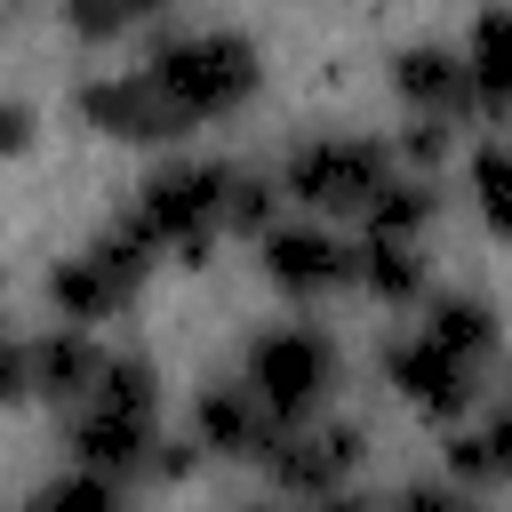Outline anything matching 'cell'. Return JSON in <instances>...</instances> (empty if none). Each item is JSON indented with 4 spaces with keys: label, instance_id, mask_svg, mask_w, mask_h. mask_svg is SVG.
<instances>
[{
    "label": "cell",
    "instance_id": "6da1fadb",
    "mask_svg": "<svg viewBox=\"0 0 512 512\" xmlns=\"http://www.w3.org/2000/svg\"><path fill=\"white\" fill-rule=\"evenodd\" d=\"M136 72H144V80L160 88V104L192 128V120L240 112V104L264 88V48H256L248 32H232V24H176V32H160V40L144 48Z\"/></svg>",
    "mask_w": 512,
    "mask_h": 512
},
{
    "label": "cell",
    "instance_id": "7a4b0ae2",
    "mask_svg": "<svg viewBox=\"0 0 512 512\" xmlns=\"http://www.w3.org/2000/svg\"><path fill=\"white\" fill-rule=\"evenodd\" d=\"M64 448H72L80 472H104V480L128 488L152 464V448H160V368L144 352H104V376L72 408Z\"/></svg>",
    "mask_w": 512,
    "mask_h": 512
},
{
    "label": "cell",
    "instance_id": "3957f363",
    "mask_svg": "<svg viewBox=\"0 0 512 512\" xmlns=\"http://www.w3.org/2000/svg\"><path fill=\"white\" fill-rule=\"evenodd\" d=\"M240 160H160L136 200L120 208V232L144 256H176V264H208L224 240V200H232Z\"/></svg>",
    "mask_w": 512,
    "mask_h": 512
},
{
    "label": "cell",
    "instance_id": "277c9868",
    "mask_svg": "<svg viewBox=\"0 0 512 512\" xmlns=\"http://www.w3.org/2000/svg\"><path fill=\"white\" fill-rule=\"evenodd\" d=\"M392 176H400L392 144H384V136H360V128H312V136H296V144L280 152V168H272L280 200L312 208V224L352 216V208L368 216V200H376Z\"/></svg>",
    "mask_w": 512,
    "mask_h": 512
},
{
    "label": "cell",
    "instance_id": "5b68a950",
    "mask_svg": "<svg viewBox=\"0 0 512 512\" xmlns=\"http://www.w3.org/2000/svg\"><path fill=\"white\" fill-rule=\"evenodd\" d=\"M336 376H344L336 336H328V328H312V320H280V328H264V336L248 344V360H240V384L256 392V408H264L280 432H296V424L328 416Z\"/></svg>",
    "mask_w": 512,
    "mask_h": 512
},
{
    "label": "cell",
    "instance_id": "8992f818",
    "mask_svg": "<svg viewBox=\"0 0 512 512\" xmlns=\"http://www.w3.org/2000/svg\"><path fill=\"white\" fill-rule=\"evenodd\" d=\"M144 272H152V256L112 224V232H96V240H80L72 256H56L48 264V304H56V328H88L96 336V320H120L136 296H144Z\"/></svg>",
    "mask_w": 512,
    "mask_h": 512
},
{
    "label": "cell",
    "instance_id": "52a82bcc",
    "mask_svg": "<svg viewBox=\"0 0 512 512\" xmlns=\"http://www.w3.org/2000/svg\"><path fill=\"white\" fill-rule=\"evenodd\" d=\"M360 456H368V432H360L352 416H312V424H296V432L272 440L264 472H272L280 496H296V504H328L336 488H352Z\"/></svg>",
    "mask_w": 512,
    "mask_h": 512
},
{
    "label": "cell",
    "instance_id": "ba28073f",
    "mask_svg": "<svg viewBox=\"0 0 512 512\" xmlns=\"http://www.w3.org/2000/svg\"><path fill=\"white\" fill-rule=\"evenodd\" d=\"M384 384L424 416V424H464L472 416V400H480V368H464V360H448L440 344H424V336H392L384 344Z\"/></svg>",
    "mask_w": 512,
    "mask_h": 512
},
{
    "label": "cell",
    "instance_id": "9c48e42d",
    "mask_svg": "<svg viewBox=\"0 0 512 512\" xmlns=\"http://www.w3.org/2000/svg\"><path fill=\"white\" fill-rule=\"evenodd\" d=\"M256 264H264V280H272L280 296H336V288H352V240H336V232L312 224V216L272 224V232L256 240Z\"/></svg>",
    "mask_w": 512,
    "mask_h": 512
},
{
    "label": "cell",
    "instance_id": "30bf717a",
    "mask_svg": "<svg viewBox=\"0 0 512 512\" xmlns=\"http://www.w3.org/2000/svg\"><path fill=\"white\" fill-rule=\"evenodd\" d=\"M72 112L96 136H112V144H168V136H184V120L160 104V88L144 72H88L72 88Z\"/></svg>",
    "mask_w": 512,
    "mask_h": 512
},
{
    "label": "cell",
    "instance_id": "8fae6325",
    "mask_svg": "<svg viewBox=\"0 0 512 512\" xmlns=\"http://www.w3.org/2000/svg\"><path fill=\"white\" fill-rule=\"evenodd\" d=\"M272 440H280V424L256 408V392L240 376H224V384H208L192 400V448L200 456H216V464H264Z\"/></svg>",
    "mask_w": 512,
    "mask_h": 512
},
{
    "label": "cell",
    "instance_id": "7c38bea8",
    "mask_svg": "<svg viewBox=\"0 0 512 512\" xmlns=\"http://www.w3.org/2000/svg\"><path fill=\"white\" fill-rule=\"evenodd\" d=\"M392 96L408 104V120H472V80H464V56L448 40H408L392 48Z\"/></svg>",
    "mask_w": 512,
    "mask_h": 512
},
{
    "label": "cell",
    "instance_id": "4fadbf2b",
    "mask_svg": "<svg viewBox=\"0 0 512 512\" xmlns=\"http://www.w3.org/2000/svg\"><path fill=\"white\" fill-rule=\"evenodd\" d=\"M424 344H440L448 360H464V368H488L496 352H504V320H496V304L480 296V288H440V296H424V328H416Z\"/></svg>",
    "mask_w": 512,
    "mask_h": 512
},
{
    "label": "cell",
    "instance_id": "5bb4252c",
    "mask_svg": "<svg viewBox=\"0 0 512 512\" xmlns=\"http://www.w3.org/2000/svg\"><path fill=\"white\" fill-rule=\"evenodd\" d=\"M104 352H112V344H96L88 328H48V336H32V400L80 408V400L96 392V376H104Z\"/></svg>",
    "mask_w": 512,
    "mask_h": 512
},
{
    "label": "cell",
    "instance_id": "9a60e30c",
    "mask_svg": "<svg viewBox=\"0 0 512 512\" xmlns=\"http://www.w3.org/2000/svg\"><path fill=\"white\" fill-rule=\"evenodd\" d=\"M456 56L472 80V120H512V8H480Z\"/></svg>",
    "mask_w": 512,
    "mask_h": 512
},
{
    "label": "cell",
    "instance_id": "2e32d148",
    "mask_svg": "<svg viewBox=\"0 0 512 512\" xmlns=\"http://www.w3.org/2000/svg\"><path fill=\"white\" fill-rule=\"evenodd\" d=\"M440 456H448V488H464V496L488 488V480H512V400L480 424H456Z\"/></svg>",
    "mask_w": 512,
    "mask_h": 512
},
{
    "label": "cell",
    "instance_id": "e0dca14e",
    "mask_svg": "<svg viewBox=\"0 0 512 512\" xmlns=\"http://www.w3.org/2000/svg\"><path fill=\"white\" fill-rule=\"evenodd\" d=\"M352 280L376 304H424V248H408V240H360L352 248Z\"/></svg>",
    "mask_w": 512,
    "mask_h": 512
},
{
    "label": "cell",
    "instance_id": "ac0fdd59",
    "mask_svg": "<svg viewBox=\"0 0 512 512\" xmlns=\"http://www.w3.org/2000/svg\"><path fill=\"white\" fill-rule=\"evenodd\" d=\"M440 216V184L432 176H392L376 200H368V240H424V224Z\"/></svg>",
    "mask_w": 512,
    "mask_h": 512
},
{
    "label": "cell",
    "instance_id": "d6986e66",
    "mask_svg": "<svg viewBox=\"0 0 512 512\" xmlns=\"http://www.w3.org/2000/svg\"><path fill=\"white\" fill-rule=\"evenodd\" d=\"M472 208H480V224L496 232V240H512V136H488L480 152H472Z\"/></svg>",
    "mask_w": 512,
    "mask_h": 512
},
{
    "label": "cell",
    "instance_id": "ffe728a7",
    "mask_svg": "<svg viewBox=\"0 0 512 512\" xmlns=\"http://www.w3.org/2000/svg\"><path fill=\"white\" fill-rule=\"evenodd\" d=\"M280 224V184H272V168H248L240 160V176H232V200H224V232H272Z\"/></svg>",
    "mask_w": 512,
    "mask_h": 512
},
{
    "label": "cell",
    "instance_id": "44dd1931",
    "mask_svg": "<svg viewBox=\"0 0 512 512\" xmlns=\"http://www.w3.org/2000/svg\"><path fill=\"white\" fill-rule=\"evenodd\" d=\"M40 512H128V488L120 480H104V472H64V480H48L40 496H32Z\"/></svg>",
    "mask_w": 512,
    "mask_h": 512
},
{
    "label": "cell",
    "instance_id": "7402d4cb",
    "mask_svg": "<svg viewBox=\"0 0 512 512\" xmlns=\"http://www.w3.org/2000/svg\"><path fill=\"white\" fill-rule=\"evenodd\" d=\"M64 24H72L80 40H128V32L144 24V8H136V0H72Z\"/></svg>",
    "mask_w": 512,
    "mask_h": 512
},
{
    "label": "cell",
    "instance_id": "603a6c76",
    "mask_svg": "<svg viewBox=\"0 0 512 512\" xmlns=\"http://www.w3.org/2000/svg\"><path fill=\"white\" fill-rule=\"evenodd\" d=\"M32 400V336H0V408Z\"/></svg>",
    "mask_w": 512,
    "mask_h": 512
},
{
    "label": "cell",
    "instance_id": "cb8c5ba5",
    "mask_svg": "<svg viewBox=\"0 0 512 512\" xmlns=\"http://www.w3.org/2000/svg\"><path fill=\"white\" fill-rule=\"evenodd\" d=\"M40 144V112L24 104V96H0V160H16V152H32Z\"/></svg>",
    "mask_w": 512,
    "mask_h": 512
},
{
    "label": "cell",
    "instance_id": "d4e9b609",
    "mask_svg": "<svg viewBox=\"0 0 512 512\" xmlns=\"http://www.w3.org/2000/svg\"><path fill=\"white\" fill-rule=\"evenodd\" d=\"M392 512H480V504H472L464 488H448V480H408Z\"/></svg>",
    "mask_w": 512,
    "mask_h": 512
},
{
    "label": "cell",
    "instance_id": "484cf974",
    "mask_svg": "<svg viewBox=\"0 0 512 512\" xmlns=\"http://www.w3.org/2000/svg\"><path fill=\"white\" fill-rule=\"evenodd\" d=\"M192 464H200L192 432H160V448H152V464H144V472H152V480H184Z\"/></svg>",
    "mask_w": 512,
    "mask_h": 512
},
{
    "label": "cell",
    "instance_id": "4316f807",
    "mask_svg": "<svg viewBox=\"0 0 512 512\" xmlns=\"http://www.w3.org/2000/svg\"><path fill=\"white\" fill-rule=\"evenodd\" d=\"M312 512H384V504H376V496H360V488H336V496H328V504H312Z\"/></svg>",
    "mask_w": 512,
    "mask_h": 512
},
{
    "label": "cell",
    "instance_id": "83f0119b",
    "mask_svg": "<svg viewBox=\"0 0 512 512\" xmlns=\"http://www.w3.org/2000/svg\"><path fill=\"white\" fill-rule=\"evenodd\" d=\"M248 512H288V504H248Z\"/></svg>",
    "mask_w": 512,
    "mask_h": 512
},
{
    "label": "cell",
    "instance_id": "f1b7e54d",
    "mask_svg": "<svg viewBox=\"0 0 512 512\" xmlns=\"http://www.w3.org/2000/svg\"><path fill=\"white\" fill-rule=\"evenodd\" d=\"M16 512H40V504H16Z\"/></svg>",
    "mask_w": 512,
    "mask_h": 512
}]
</instances>
